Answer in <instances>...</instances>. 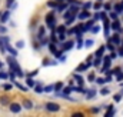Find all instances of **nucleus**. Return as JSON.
Wrapping results in <instances>:
<instances>
[{
  "label": "nucleus",
  "mask_w": 123,
  "mask_h": 117,
  "mask_svg": "<svg viewBox=\"0 0 123 117\" xmlns=\"http://www.w3.org/2000/svg\"><path fill=\"white\" fill-rule=\"evenodd\" d=\"M7 63H9V66H10V71H13L16 76H23V71H22V69H20V66H19V63L16 61V58L14 56H12V57L7 58Z\"/></svg>",
  "instance_id": "1"
},
{
  "label": "nucleus",
  "mask_w": 123,
  "mask_h": 117,
  "mask_svg": "<svg viewBox=\"0 0 123 117\" xmlns=\"http://www.w3.org/2000/svg\"><path fill=\"white\" fill-rule=\"evenodd\" d=\"M46 23H47V26H49L50 29H55V23H56V20H55V13H49V14L46 16Z\"/></svg>",
  "instance_id": "2"
},
{
  "label": "nucleus",
  "mask_w": 123,
  "mask_h": 117,
  "mask_svg": "<svg viewBox=\"0 0 123 117\" xmlns=\"http://www.w3.org/2000/svg\"><path fill=\"white\" fill-rule=\"evenodd\" d=\"M46 109H47L49 111H57L60 107H59V104H56V103H47V104H46Z\"/></svg>",
  "instance_id": "3"
},
{
  "label": "nucleus",
  "mask_w": 123,
  "mask_h": 117,
  "mask_svg": "<svg viewBox=\"0 0 123 117\" xmlns=\"http://www.w3.org/2000/svg\"><path fill=\"white\" fill-rule=\"evenodd\" d=\"M20 110H22V106H20V104H17V103H12V104H10V111L19 113Z\"/></svg>",
  "instance_id": "4"
},
{
  "label": "nucleus",
  "mask_w": 123,
  "mask_h": 117,
  "mask_svg": "<svg viewBox=\"0 0 123 117\" xmlns=\"http://www.w3.org/2000/svg\"><path fill=\"white\" fill-rule=\"evenodd\" d=\"M87 17H90V13H89L86 9H85L82 13H79V19H80V20H85V19H87Z\"/></svg>",
  "instance_id": "5"
},
{
  "label": "nucleus",
  "mask_w": 123,
  "mask_h": 117,
  "mask_svg": "<svg viewBox=\"0 0 123 117\" xmlns=\"http://www.w3.org/2000/svg\"><path fill=\"white\" fill-rule=\"evenodd\" d=\"M110 60H112V57H105V64L102 67V71H106L107 70V67L110 66Z\"/></svg>",
  "instance_id": "6"
},
{
  "label": "nucleus",
  "mask_w": 123,
  "mask_h": 117,
  "mask_svg": "<svg viewBox=\"0 0 123 117\" xmlns=\"http://www.w3.org/2000/svg\"><path fill=\"white\" fill-rule=\"evenodd\" d=\"M72 47H73V41H72V40H69L67 43H64V44H63L62 50H64V52H66V50H70Z\"/></svg>",
  "instance_id": "7"
},
{
  "label": "nucleus",
  "mask_w": 123,
  "mask_h": 117,
  "mask_svg": "<svg viewBox=\"0 0 123 117\" xmlns=\"http://www.w3.org/2000/svg\"><path fill=\"white\" fill-rule=\"evenodd\" d=\"M110 41H112L113 44H119V43H120V37H119V34H113L112 39H110Z\"/></svg>",
  "instance_id": "8"
},
{
  "label": "nucleus",
  "mask_w": 123,
  "mask_h": 117,
  "mask_svg": "<svg viewBox=\"0 0 123 117\" xmlns=\"http://www.w3.org/2000/svg\"><path fill=\"white\" fill-rule=\"evenodd\" d=\"M6 50H9V52H10V54H12V56H14V57H16V56H17V52H16V50H14V49H13V47H12V46H10V44H7V46H6Z\"/></svg>",
  "instance_id": "9"
},
{
  "label": "nucleus",
  "mask_w": 123,
  "mask_h": 117,
  "mask_svg": "<svg viewBox=\"0 0 123 117\" xmlns=\"http://www.w3.org/2000/svg\"><path fill=\"white\" fill-rule=\"evenodd\" d=\"M9 17H10V13H9V12H4V13H3V16L0 17V20L4 23V22H7V20H9Z\"/></svg>",
  "instance_id": "10"
},
{
  "label": "nucleus",
  "mask_w": 123,
  "mask_h": 117,
  "mask_svg": "<svg viewBox=\"0 0 123 117\" xmlns=\"http://www.w3.org/2000/svg\"><path fill=\"white\" fill-rule=\"evenodd\" d=\"M105 49H106V47H105V46H102V47L96 52V57H102V56H103V53H105Z\"/></svg>",
  "instance_id": "11"
},
{
  "label": "nucleus",
  "mask_w": 123,
  "mask_h": 117,
  "mask_svg": "<svg viewBox=\"0 0 123 117\" xmlns=\"http://www.w3.org/2000/svg\"><path fill=\"white\" fill-rule=\"evenodd\" d=\"M115 10H116L117 13H120V12H123V1H120V3H117V4L115 6Z\"/></svg>",
  "instance_id": "12"
},
{
  "label": "nucleus",
  "mask_w": 123,
  "mask_h": 117,
  "mask_svg": "<svg viewBox=\"0 0 123 117\" xmlns=\"http://www.w3.org/2000/svg\"><path fill=\"white\" fill-rule=\"evenodd\" d=\"M107 111H106V117H109V116H112V114H115V110H113V106H107Z\"/></svg>",
  "instance_id": "13"
},
{
  "label": "nucleus",
  "mask_w": 123,
  "mask_h": 117,
  "mask_svg": "<svg viewBox=\"0 0 123 117\" xmlns=\"http://www.w3.org/2000/svg\"><path fill=\"white\" fill-rule=\"evenodd\" d=\"M112 29H115V30H120V23H119L117 20H115V22H113V24H112Z\"/></svg>",
  "instance_id": "14"
},
{
  "label": "nucleus",
  "mask_w": 123,
  "mask_h": 117,
  "mask_svg": "<svg viewBox=\"0 0 123 117\" xmlns=\"http://www.w3.org/2000/svg\"><path fill=\"white\" fill-rule=\"evenodd\" d=\"M89 66H90V64H87V63H86V64H80V66L77 67V71H83V70H86Z\"/></svg>",
  "instance_id": "15"
},
{
  "label": "nucleus",
  "mask_w": 123,
  "mask_h": 117,
  "mask_svg": "<svg viewBox=\"0 0 123 117\" xmlns=\"http://www.w3.org/2000/svg\"><path fill=\"white\" fill-rule=\"evenodd\" d=\"M26 83H27V86H29V87H34V86H36V82H34V80H31L30 77L27 79V82H26Z\"/></svg>",
  "instance_id": "16"
},
{
  "label": "nucleus",
  "mask_w": 123,
  "mask_h": 117,
  "mask_svg": "<svg viewBox=\"0 0 123 117\" xmlns=\"http://www.w3.org/2000/svg\"><path fill=\"white\" fill-rule=\"evenodd\" d=\"M62 87H63V83H62V82H57V83L55 84V91H59Z\"/></svg>",
  "instance_id": "17"
},
{
  "label": "nucleus",
  "mask_w": 123,
  "mask_h": 117,
  "mask_svg": "<svg viewBox=\"0 0 123 117\" xmlns=\"http://www.w3.org/2000/svg\"><path fill=\"white\" fill-rule=\"evenodd\" d=\"M83 41H82V36H77V49H82Z\"/></svg>",
  "instance_id": "18"
},
{
  "label": "nucleus",
  "mask_w": 123,
  "mask_h": 117,
  "mask_svg": "<svg viewBox=\"0 0 123 117\" xmlns=\"http://www.w3.org/2000/svg\"><path fill=\"white\" fill-rule=\"evenodd\" d=\"M74 79L77 80V83H79V86H82V84H83V79H82V77H80L79 74H74Z\"/></svg>",
  "instance_id": "19"
},
{
  "label": "nucleus",
  "mask_w": 123,
  "mask_h": 117,
  "mask_svg": "<svg viewBox=\"0 0 123 117\" xmlns=\"http://www.w3.org/2000/svg\"><path fill=\"white\" fill-rule=\"evenodd\" d=\"M44 37V27H40V30H39V39L42 40Z\"/></svg>",
  "instance_id": "20"
},
{
  "label": "nucleus",
  "mask_w": 123,
  "mask_h": 117,
  "mask_svg": "<svg viewBox=\"0 0 123 117\" xmlns=\"http://www.w3.org/2000/svg\"><path fill=\"white\" fill-rule=\"evenodd\" d=\"M49 49H50V52H52V53H53V54H55V53H56V52H57V50H56V46H55V44H53V43H50V44H49Z\"/></svg>",
  "instance_id": "21"
},
{
  "label": "nucleus",
  "mask_w": 123,
  "mask_h": 117,
  "mask_svg": "<svg viewBox=\"0 0 123 117\" xmlns=\"http://www.w3.org/2000/svg\"><path fill=\"white\" fill-rule=\"evenodd\" d=\"M56 30H57V33H59V34H63V33H64V30H66V27H64V26H59Z\"/></svg>",
  "instance_id": "22"
},
{
  "label": "nucleus",
  "mask_w": 123,
  "mask_h": 117,
  "mask_svg": "<svg viewBox=\"0 0 123 117\" xmlns=\"http://www.w3.org/2000/svg\"><path fill=\"white\" fill-rule=\"evenodd\" d=\"M31 106H33V104H31L30 100H26V101H25V107H26V109H31Z\"/></svg>",
  "instance_id": "23"
},
{
  "label": "nucleus",
  "mask_w": 123,
  "mask_h": 117,
  "mask_svg": "<svg viewBox=\"0 0 123 117\" xmlns=\"http://www.w3.org/2000/svg\"><path fill=\"white\" fill-rule=\"evenodd\" d=\"M34 88H36V91H37V93H42V91H44V88L42 87L40 84H37V86H34Z\"/></svg>",
  "instance_id": "24"
},
{
  "label": "nucleus",
  "mask_w": 123,
  "mask_h": 117,
  "mask_svg": "<svg viewBox=\"0 0 123 117\" xmlns=\"http://www.w3.org/2000/svg\"><path fill=\"white\" fill-rule=\"evenodd\" d=\"M16 47H17V49L25 47V41H17V43H16Z\"/></svg>",
  "instance_id": "25"
},
{
  "label": "nucleus",
  "mask_w": 123,
  "mask_h": 117,
  "mask_svg": "<svg viewBox=\"0 0 123 117\" xmlns=\"http://www.w3.org/2000/svg\"><path fill=\"white\" fill-rule=\"evenodd\" d=\"M94 94H96V91H94V90H90V91H89V94H87V99H92V97H94Z\"/></svg>",
  "instance_id": "26"
},
{
  "label": "nucleus",
  "mask_w": 123,
  "mask_h": 117,
  "mask_svg": "<svg viewBox=\"0 0 123 117\" xmlns=\"http://www.w3.org/2000/svg\"><path fill=\"white\" fill-rule=\"evenodd\" d=\"M110 17H112L113 20H116V19H117V12H112V13H110Z\"/></svg>",
  "instance_id": "27"
},
{
  "label": "nucleus",
  "mask_w": 123,
  "mask_h": 117,
  "mask_svg": "<svg viewBox=\"0 0 123 117\" xmlns=\"http://www.w3.org/2000/svg\"><path fill=\"white\" fill-rule=\"evenodd\" d=\"M96 83H99V84H105V83H106V79H96Z\"/></svg>",
  "instance_id": "28"
},
{
  "label": "nucleus",
  "mask_w": 123,
  "mask_h": 117,
  "mask_svg": "<svg viewBox=\"0 0 123 117\" xmlns=\"http://www.w3.org/2000/svg\"><path fill=\"white\" fill-rule=\"evenodd\" d=\"M116 79H117V82L123 80V73H117V74H116Z\"/></svg>",
  "instance_id": "29"
},
{
  "label": "nucleus",
  "mask_w": 123,
  "mask_h": 117,
  "mask_svg": "<svg viewBox=\"0 0 123 117\" xmlns=\"http://www.w3.org/2000/svg\"><path fill=\"white\" fill-rule=\"evenodd\" d=\"M107 49H109L110 52H113V50H115V46H113V43H112V41H110V43L107 44Z\"/></svg>",
  "instance_id": "30"
},
{
  "label": "nucleus",
  "mask_w": 123,
  "mask_h": 117,
  "mask_svg": "<svg viewBox=\"0 0 123 117\" xmlns=\"http://www.w3.org/2000/svg\"><path fill=\"white\" fill-rule=\"evenodd\" d=\"M103 96H106V94H109V88H102V91H100Z\"/></svg>",
  "instance_id": "31"
},
{
  "label": "nucleus",
  "mask_w": 123,
  "mask_h": 117,
  "mask_svg": "<svg viewBox=\"0 0 123 117\" xmlns=\"http://www.w3.org/2000/svg\"><path fill=\"white\" fill-rule=\"evenodd\" d=\"M93 64H94V66H96V67H97V66H100V57H97V58H96V60H94V63H93Z\"/></svg>",
  "instance_id": "32"
},
{
  "label": "nucleus",
  "mask_w": 123,
  "mask_h": 117,
  "mask_svg": "<svg viewBox=\"0 0 123 117\" xmlns=\"http://www.w3.org/2000/svg\"><path fill=\"white\" fill-rule=\"evenodd\" d=\"M6 31H7V29H6L4 26H0V33H1V34H4Z\"/></svg>",
  "instance_id": "33"
},
{
  "label": "nucleus",
  "mask_w": 123,
  "mask_h": 117,
  "mask_svg": "<svg viewBox=\"0 0 123 117\" xmlns=\"http://www.w3.org/2000/svg\"><path fill=\"white\" fill-rule=\"evenodd\" d=\"M112 73H113V74H117V73H120V67H116L115 70H112Z\"/></svg>",
  "instance_id": "34"
},
{
  "label": "nucleus",
  "mask_w": 123,
  "mask_h": 117,
  "mask_svg": "<svg viewBox=\"0 0 123 117\" xmlns=\"http://www.w3.org/2000/svg\"><path fill=\"white\" fill-rule=\"evenodd\" d=\"M53 88H55V87H52V86H47V87H44V91H46V93H49V91H52Z\"/></svg>",
  "instance_id": "35"
},
{
  "label": "nucleus",
  "mask_w": 123,
  "mask_h": 117,
  "mask_svg": "<svg viewBox=\"0 0 123 117\" xmlns=\"http://www.w3.org/2000/svg\"><path fill=\"white\" fill-rule=\"evenodd\" d=\"M49 6H50V7H57V3H55V1H49Z\"/></svg>",
  "instance_id": "36"
},
{
  "label": "nucleus",
  "mask_w": 123,
  "mask_h": 117,
  "mask_svg": "<svg viewBox=\"0 0 123 117\" xmlns=\"http://www.w3.org/2000/svg\"><path fill=\"white\" fill-rule=\"evenodd\" d=\"M1 103H3V104H7V103H9V100H7L6 97H1Z\"/></svg>",
  "instance_id": "37"
},
{
  "label": "nucleus",
  "mask_w": 123,
  "mask_h": 117,
  "mask_svg": "<svg viewBox=\"0 0 123 117\" xmlns=\"http://www.w3.org/2000/svg\"><path fill=\"white\" fill-rule=\"evenodd\" d=\"M87 79H89V82H93V80H94V74H89V77H87Z\"/></svg>",
  "instance_id": "38"
},
{
  "label": "nucleus",
  "mask_w": 123,
  "mask_h": 117,
  "mask_svg": "<svg viewBox=\"0 0 123 117\" xmlns=\"http://www.w3.org/2000/svg\"><path fill=\"white\" fill-rule=\"evenodd\" d=\"M0 79H7V74H6V73H1V71H0Z\"/></svg>",
  "instance_id": "39"
},
{
  "label": "nucleus",
  "mask_w": 123,
  "mask_h": 117,
  "mask_svg": "<svg viewBox=\"0 0 123 117\" xmlns=\"http://www.w3.org/2000/svg\"><path fill=\"white\" fill-rule=\"evenodd\" d=\"M4 90H10V88H12V84H4Z\"/></svg>",
  "instance_id": "40"
},
{
  "label": "nucleus",
  "mask_w": 123,
  "mask_h": 117,
  "mask_svg": "<svg viewBox=\"0 0 123 117\" xmlns=\"http://www.w3.org/2000/svg\"><path fill=\"white\" fill-rule=\"evenodd\" d=\"M92 31H93V33H97V31H99V27H97V26L92 27Z\"/></svg>",
  "instance_id": "41"
},
{
  "label": "nucleus",
  "mask_w": 123,
  "mask_h": 117,
  "mask_svg": "<svg viewBox=\"0 0 123 117\" xmlns=\"http://www.w3.org/2000/svg\"><path fill=\"white\" fill-rule=\"evenodd\" d=\"M14 83H16V82H14ZM16 86H17L19 88H22V90H26V87H23V86H22V84H19V83H16Z\"/></svg>",
  "instance_id": "42"
},
{
  "label": "nucleus",
  "mask_w": 123,
  "mask_h": 117,
  "mask_svg": "<svg viewBox=\"0 0 123 117\" xmlns=\"http://www.w3.org/2000/svg\"><path fill=\"white\" fill-rule=\"evenodd\" d=\"M100 6H102L100 3H96V4H94V9H96V10H99V9H100Z\"/></svg>",
  "instance_id": "43"
},
{
  "label": "nucleus",
  "mask_w": 123,
  "mask_h": 117,
  "mask_svg": "<svg viewBox=\"0 0 123 117\" xmlns=\"http://www.w3.org/2000/svg\"><path fill=\"white\" fill-rule=\"evenodd\" d=\"M120 99H122V96H120V94H117V96H115V100H116V101H119Z\"/></svg>",
  "instance_id": "44"
},
{
  "label": "nucleus",
  "mask_w": 123,
  "mask_h": 117,
  "mask_svg": "<svg viewBox=\"0 0 123 117\" xmlns=\"http://www.w3.org/2000/svg\"><path fill=\"white\" fill-rule=\"evenodd\" d=\"M73 117H83V114H82V113H74Z\"/></svg>",
  "instance_id": "45"
},
{
  "label": "nucleus",
  "mask_w": 123,
  "mask_h": 117,
  "mask_svg": "<svg viewBox=\"0 0 123 117\" xmlns=\"http://www.w3.org/2000/svg\"><path fill=\"white\" fill-rule=\"evenodd\" d=\"M92 44H93L92 40H87V41H86V46H87V47H89V46H92Z\"/></svg>",
  "instance_id": "46"
},
{
  "label": "nucleus",
  "mask_w": 123,
  "mask_h": 117,
  "mask_svg": "<svg viewBox=\"0 0 123 117\" xmlns=\"http://www.w3.org/2000/svg\"><path fill=\"white\" fill-rule=\"evenodd\" d=\"M36 74H37V70H34V71H31L30 74H29V76H30V77H33V76H36Z\"/></svg>",
  "instance_id": "47"
},
{
  "label": "nucleus",
  "mask_w": 123,
  "mask_h": 117,
  "mask_svg": "<svg viewBox=\"0 0 123 117\" xmlns=\"http://www.w3.org/2000/svg\"><path fill=\"white\" fill-rule=\"evenodd\" d=\"M13 4V0H7V7H10Z\"/></svg>",
  "instance_id": "48"
},
{
  "label": "nucleus",
  "mask_w": 123,
  "mask_h": 117,
  "mask_svg": "<svg viewBox=\"0 0 123 117\" xmlns=\"http://www.w3.org/2000/svg\"><path fill=\"white\" fill-rule=\"evenodd\" d=\"M90 6H92V4H90V3H86V4H85V9H86V10H87V9H89V7H90Z\"/></svg>",
  "instance_id": "49"
},
{
  "label": "nucleus",
  "mask_w": 123,
  "mask_h": 117,
  "mask_svg": "<svg viewBox=\"0 0 123 117\" xmlns=\"http://www.w3.org/2000/svg\"><path fill=\"white\" fill-rule=\"evenodd\" d=\"M119 54H120V56H123V49H120V50H119Z\"/></svg>",
  "instance_id": "50"
},
{
  "label": "nucleus",
  "mask_w": 123,
  "mask_h": 117,
  "mask_svg": "<svg viewBox=\"0 0 123 117\" xmlns=\"http://www.w3.org/2000/svg\"><path fill=\"white\" fill-rule=\"evenodd\" d=\"M1 67H3V63H1V61H0V69H1Z\"/></svg>",
  "instance_id": "51"
}]
</instances>
